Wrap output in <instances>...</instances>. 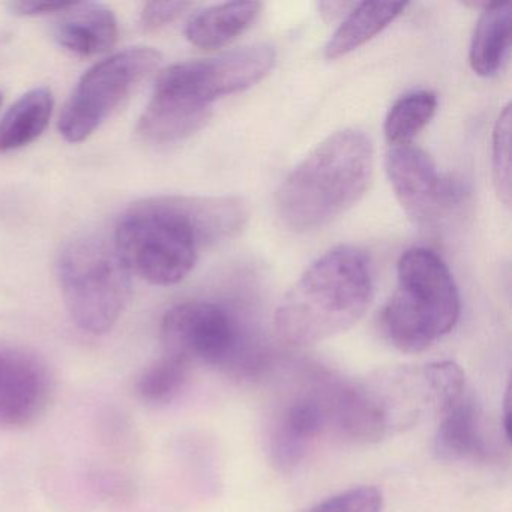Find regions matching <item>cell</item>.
I'll list each match as a JSON object with an SVG mask.
<instances>
[{
    "label": "cell",
    "mask_w": 512,
    "mask_h": 512,
    "mask_svg": "<svg viewBox=\"0 0 512 512\" xmlns=\"http://www.w3.org/2000/svg\"><path fill=\"white\" fill-rule=\"evenodd\" d=\"M247 218L238 197H160L131 208L113 244L131 274L173 286L193 271L203 245L235 235Z\"/></svg>",
    "instance_id": "obj_1"
},
{
    "label": "cell",
    "mask_w": 512,
    "mask_h": 512,
    "mask_svg": "<svg viewBox=\"0 0 512 512\" xmlns=\"http://www.w3.org/2000/svg\"><path fill=\"white\" fill-rule=\"evenodd\" d=\"M370 259L355 247H338L316 260L275 313L281 340L308 346L352 328L373 301Z\"/></svg>",
    "instance_id": "obj_2"
},
{
    "label": "cell",
    "mask_w": 512,
    "mask_h": 512,
    "mask_svg": "<svg viewBox=\"0 0 512 512\" xmlns=\"http://www.w3.org/2000/svg\"><path fill=\"white\" fill-rule=\"evenodd\" d=\"M374 148L359 130H343L308 154L277 194L283 223L295 232H311L349 211L370 187Z\"/></svg>",
    "instance_id": "obj_3"
},
{
    "label": "cell",
    "mask_w": 512,
    "mask_h": 512,
    "mask_svg": "<svg viewBox=\"0 0 512 512\" xmlns=\"http://www.w3.org/2000/svg\"><path fill=\"white\" fill-rule=\"evenodd\" d=\"M397 277V289L382 311L383 332L401 352H424L457 325V286L442 257L428 248L406 251Z\"/></svg>",
    "instance_id": "obj_4"
},
{
    "label": "cell",
    "mask_w": 512,
    "mask_h": 512,
    "mask_svg": "<svg viewBox=\"0 0 512 512\" xmlns=\"http://www.w3.org/2000/svg\"><path fill=\"white\" fill-rule=\"evenodd\" d=\"M131 272L103 236H76L59 253L58 280L73 322L89 334L112 331L131 296Z\"/></svg>",
    "instance_id": "obj_5"
},
{
    "label": "cell",
    "mask_w": 512,
    "mask_h": 512,
    "mask_svg": "<svg viewBox=\"0 0 512 512\" xmlns=\"http://www.w3.org/2000/svg\"><path fill=\"white\" fill-rule=\"evenodd\" d=\"M164 355L193 367L206 364L236 377H256L266 367L263 350L238 316L217 302L188 301L167 311L161 322Z\"/></svg>",
    "instance_id": "obj_6"
},
{
    "label": "cell",
    "mask_w": 512,
    "mask_h": 512,
    "mask_svg": "<svg viewBox=\"0 0 512 512\" xmlns=\"http://www.w3.org/2000/svg\"><path fill=\"white\" fill-rule=\"evenodd\" d=\"M160 61L157 50L133 47L95 64L77 83L62 110V136L71 143L92 136Z\"/></svg>",
    "instance_id": "obj_7"
},
{
    "label": "cell",
    "mask_w": 512,
    "mask_h": 512,
    "mask_svg": "<svg viewBox=\"0 0 512 512\" xmlns=\"http://www.w3.org/2000/svg\"><path fill=\"white\" fill-rule=\"evenodd\" d=\"M386 173L398 202L421 226L436 223L463 202V184L440 175L436 164L422 149L412 145L392 146L386 155Z\"/></svg>",
    "instance_id": "obj_8"
},
{
    "label": "cell",
    "mask_w": 512,
    "mask_h": 512,
    "mask_svg": "<svg viewBox=\"0 0 512 512\" xmlns=\"http://www.w3.org/2000/svg\"><path fill=\"white\" fill-rule=\"evenodd\" d=\"M55 391V374L43 356L0 343V428L20 430L40 422Z\"/></svg>",
    "instance_id": "obj_9"
},
{
    "label": "cell",
    "mask_w": 512,
    "mask_h": 512,
    "mask_svg": "<svg viewBox=\"0 0 512 512\" xmlns=\"http://www.w3.org/2000/svg\"><path fill=\"white\" fill-rule=\"evenodd\" d=\"M211 106L182 79L176 64L172 65L158 76L139 133L149 142H178L206 124Z\"/></svg>",
    "instance_id": "obj_10"
},
{
    "label": "cell",
    "mask_w": 512,
    "mask_h": 512,
    "mask_svg": "<svg viewBox=\"0 0 512 512\" xmlns=\"http://www.w3.org/2000/svg\"><path fill=\"white\" fill-rule=\"evenodd\" d=\"M331 425L328 389L293 398L277 416L269 434V455L277 469L287 472L301 463L311 442Z\"/></svg>",
    "instance_id": "obj_11"
},
{
    "label": "cell",
    "mask_w": 512,
    "mask_h": 512,
    "mask_svg": "<svg viewBox=\"0 0 512 512\" xmlns=\"http://www.w3.org/2000/svg\"><path fill=\"white\" fill-rule=\"evenodd\" d=\"M274 64L275 50L269 44H251L217 58L188 61L194 83L209 103L247 91L265 79Z\"/></svg>",
    "instance_id": "obj_12"
},
{
    "label": "cell",
    "mask_w": 512,
    "mask_h": 512,
    "mask_svg": "<svg viewBox=\"0 0 512 512\" xmlns=\"http://www.w3.org/2000/svg\"><path fill=\"white\" fill-rule=\"evenodd\" d=\"M328 404L331 425L353 442H379L391 428L389 404L376 392L359 386H332Z\"/></svg>",
    "instance_id": "obj_13"
},
{
    "label": "cell",
    "mask_w": 512,
    "mask_h": 512,
    "mask_svg": "<svg viewBox=\"0 0 512 512\" xmlns=\"http://www.w3.org/2000/svg\"><path fill=\"white\" fill-rule=\"evenodd\" d=\"M53 35L59 46L74 55H103L118 41V20L106 5L70 4L59 13Z\"/></svg>",
    "instance_id": "obj_14"
},
{
    "label": "cell",
    "mask_w": 512,
    "mask_h": 512,
    "mask_svg": "<svg viewBox=\"0 0 512 512\" xmlns=\"http://www.w3.org/2000/svg\"><path fill=\"white\" fill-rule=\"evenodd\" d=\"M437 412L439 425L434 448L442 460H482L487 457L481 409L469 392H464Z\"/></svg>",
    "instance_id": "obj_15"
},
{
    "label": "cell",
    "mask_w": 512,
    "mask_h": 512,
    "mask_svg": "<svg viewBox=\"0 0 512 512\" xmlns=\"http://www.w3.org/2000/svg\"><path fill=\"white\" fill-rule=\"evenodd\" d=\"M257 2H229L215 5L191 17L185 35L193 46L214 50L229 46L250 28L259 16Z\"/></svg>",
    "instance_id": "obj_16"
},
{
    "label": "cell",
    "mask_w": 512,
    "mask_h": 512,
    "mask_svg": "<svg viewBox=\"0 0 512 512\" xmlns=\"http://www.w3.org/2000/svg\"><path fill=\"white\" fill-rule=\"evenodd\" d=\"M406 8L407 4L403 2L356 4L326 44V59L335 61L355 52L388 28Z\"/></svg>",
    "instance_id": "obj_17"
},
{
    "label": "cell",
    "mask_w": 512,
    "mask_h": 512,
    "mask_svg": "<svg viewBox=\"0 0 512 512\" xmlns=\"http://www.w3.org/2000/svg\"><path fill=\"white\" fill-rule=\"evenodd\" d=\"M53 95L37 88L20 97L0 119V154L25 148L38 139L49 125Z\"/></svg>",
    "instance_id": "obj_18"
},
{
    "label": "cell",
    "mask_w": 512,
    "mask_h": 512,
    "mask_svg": "<svg viewBox=\"0 0 512 512\" xmlns=\"http://www.w3.org/2000/svg\"><path fill=\"white\" fill-rule=\"evenodd\" d=\"M511 44V7L487 4L470 44V65L478 76L491 77L502 68Z\"/></svg>",
    "instance_id": "obj_19"
},
{
    "label": "cell",
    "mask_w": 512,
    "mask_h": 512,
    "mask_svg": "<svg viewBox=\"0 0 512 512\" xmlns=\"http://www.w3.org/2000/svg\"><path fill=\"white\" fill-rule=\"evenodd\" d=\"M436 110L437 97L433 92L415 91L401 97L386 116L385 137L389 145H410L430 124Z\"/></svg>",
    "instance_id": "obj_20"
},
{
    "label": "cell",
    "mask_w": 512,
    "mask_h": 512,
    "mask_svg": "<svg viewBox=\"0 0 512 512\" xmlns=\"http://www.w3.org/2000/svg\"><path fill=\"white\" fill-rule=\"evenodd\" d=\"M190 365L163 355L146 368L136 382L137 395L149 404H167L175 400L187 385Z\"/></svg>",
    "instance_id": "obj_21"
},
{
    "label": "cell",
    "mask_w": 512,
    "mask_h": 512,
    "mask_svg": "<svg viewBox=\"0 0 512 512\" xmlns=\"http://www.w3.org/2000/svg\"><path fill=\"white\" fill-rule=\"evenodd\" d=\"M493 179L499 199L511 203V107L506 106L493 130Z\"/></svg>",
    "instance_id": "obj_22"
},
{
    "label": "cell",
    "mask_w": 512,
    "mask_h": 512,
    "mask_svg": "<svg viewBox=\"0 0 512 512\" xmlns=\"http://www.w3.org/2000/svg\"><path fill=\"white\" fill-rule=\"evenodd\" d=\"M382 509V491L362 485L328 497L305 512H382Z\"/></svg>",
    "instance_id": "obj_23"
},
{
    "label": "cell",
    "mask_w": 512,
    "mask_h": 512,
    "mask_svg": "<svg viewBox=\"0 0 512 512\" xmlns=\"http://www.w3.org/2000/svg\"><path fill=\"white\" fill-rule=\"evenodd\" d=\"M191 4L188 2H151L143 8L142 23L149 31L163 28L181 17Z\"/></svg>",
    "instance_id": "obj_24"
},
{
    "label": "cell",
    "mask_w": 512,
    "mask_h": 512,
    "mask_svg": "<svg viewBox=\"0 0 512 512\" xmlns=\"http://www.w3.org/2000/svg\"><path fill=\"white\" fill-rule=\"evenodd\" d=\"M70 4L65 2H14L11 11L17 16H46V14H59Z\"/></svg>",
    "instance_id": "obj_25"
},
{
    "label": "cell",
    "mask_w": 512,
    "mask_h": 512,
    "mask_svg": "<svg viewBox=\"0 0 512 512\" xmlns=\"http://www.w3.org/2000/svg\"><path fill=\"white\" fill-rule=\"evenodd\" d=\"M511 398H509V389L505 395V407H503V427H505L506 440H511Z\"/></svg>",
    "instance_id": "obj_26"
},
{
    "label": "cell",
    "mask_w": 512,
    "mask_h": 512,
    "mask_svg": "<svg viewBox=\"0 0 512 512\" xmlns=\"http://www.w3.org/2000/svg\"><path fill=\"white\" fill-rule=\"evenodd\" d=\"M0 104H2V94H0Z\"/></svg>",
    "instance_id": "obj_27"
}]
</instances>
